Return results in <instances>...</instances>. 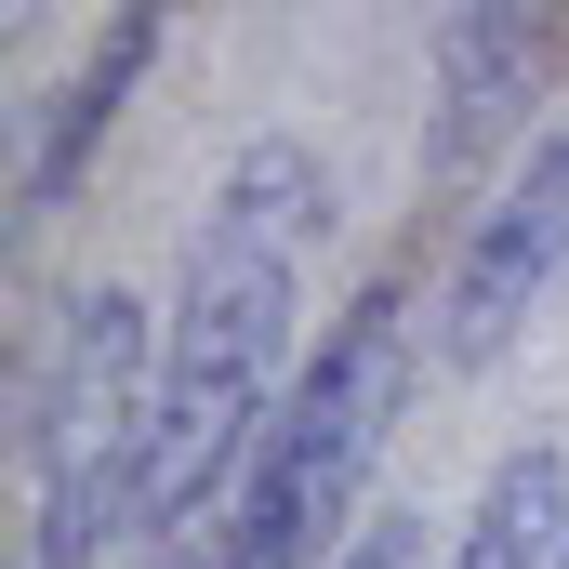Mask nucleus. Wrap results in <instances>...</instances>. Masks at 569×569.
Returning <instances> with one entry per match:
<instances>
[{
  "mask_svg": "<svg viewBox=\"0 0 569 569\" xmlns=\"http://www.w3.org/2000/svg\"><path fill=\"white\" fill-rule=\"evenodd\" d=\"M331 239V159L305 133H252L226 159L186 291L159 318V425H146V543H186L239 503L252 450L291 398L305 331V252Z\"/></svg>",
  "mask_w": 569,
  "mask_h": 569,
  "instance_id": "obj_1",
  "label": "nucleus"
},
{
  "mask_svg": "<svg viewBox=\"0 0 569 569\" xmlns=\"http://www.w3.org/2000/svg\"><path fill=\"white\" fill-rule=\"evenodd\" d=\"M411 279H371L331 331H318V358L291 371L279 425L252 450V477H239V503L212 517L226 530V569H331L345 557V530L371 517V463H385V437L411 411Z\"/></svg>",
  "mask_w": 569,
  "mask_h": 569,
  "instance_id": "obj_2",
  "label": "nucleus"
},
{
  "mask_svg": "<svg viewBox=\"0 0 569 569\" xmlns=\"http://www.w3.org/2000/svg\"><path fill=\"white\" fill-rule=\"evenodd\" d=\"M146 425H159V318L120 279L67 291L40 398H27V557L13 569H107V543H146Z\"/></svg>",
  "mask_w": 569,
  "mask_h": 569,
  "instance_id": "obj_3",
  "label": "nucleus"
},
{
  "mask_svg": "<svg viewBox=\"0 0 569 569\" xmlns=\"http://www.w3.org/2000/svg\"><path fill=\"white\" fill-rule=\"evenodd\" d=\"M569 279V120L557 133H530L503 159V186L477 199V226H463V252H450V279L425 305V358L437 371H490Z\"/></svg>",
  "mask_w": 569,
  "mask_h": 569,
  "instance_id": "obj_4",
  "label": "nucleus"
},
{
  "mask_svg": "<svg viewBox=\"0 0 569 569\" xmlns=\"http://www.w3.org/2000/svg\"><path fill=\"white\" fill-rule=\"evenodd\" d=\"M530 80H543V0H450V27H437V172H463L490 133L530 146Z\"/></svg>",
  "mask_w": 569,
  "mask_h": 569,
  "instance_id": "obj_5",
  "label": "nucleus"
},
{
  "mask_svg": "<svg viewBox=\"0 0 569 569\" xmlns=\"http://www.w3.org/2000/svg\"><path fill=\"white\" fill-rule=\"evenodd\" d=\"M159 27H172V0H120V27L80 53V80L53 93V120H40V146H27V199L53 212L67 186H80V159H93V133L133 107V80H146V53H159Z\"/></svg>",
  "mask_w": 569,
  "mask_h": 569,
  "instance_id": "obj_6",
  "label": "nucleus"
},
{
  "mask_svg": "<svg viewBox=\"0 0 569 569\" xmlns=\"http://www.w3.org/2000/svg\"><path fill=\"white\" fill-rule=\"evenodd\" d=\"M437 569H569V450H557V437H530V450L490 463L477 517L450 530Z\"/></svg>",
  "mask_w": 569,
  "mask_h": 569,
  "instance_id": "obj_7",
  "label": "nucleus"
},
{
  "mask_svg": "<svg viewBox=\"0 0 569 569\" xmlns=\"http://www.w3.org/2000/svg\"><path fill=\"white\" fill-rule=\"evenodd\" d=\"M159 569H226V530H186V543H159Z\"/></svg>",
  "mask_w": 569,
  "mask_h": 569,
  "instance_id": "obj_8",
  "label": "nucleus"
}]
</instances>
